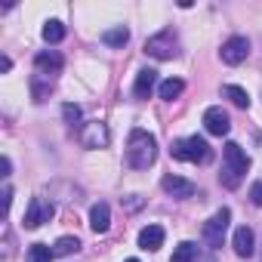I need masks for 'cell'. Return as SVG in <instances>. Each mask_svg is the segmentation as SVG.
I'll list each match as a JSON object with an SVG mask.
<instances>
[{
	"instance_id": "6da1fadb",
	"label": "cell",
	"mask_w": 262,
	"mask_h": 262,
	"mask_svg": "<svg viewBox=\"0 0 262 262\" xmlns=\"http://www.w3.org/2000/svg\"><path fill=\"white\" fill-rule=\"evenodd\" d=\"M158 161V139L148 129H129L126 136V164L133 170H148Z\"/></svg>"
},
{
	"instance_id": "7a4b0ae2",
	"label": "cell",
	"mask_w": 262,
	"mask_h": 262,
	"mask_svg": "<svg viewBox=\"0 0 262 262\" xmlns=\"http://www.w3.org/2000/svg\"><path fill=\"white\" fill-rule=\"evenodd\" d=\"M170 155L176 161H185V164H207L210 161V145L204 136H185V139H176L170 145Z\"/></svg>"
},
{
	"instance_id": "3957f363",
	"label": "cell",
	"mask_w": 262,
	"mask_h": 262,
	"mask_svg": "<svg viewBox=\"0 0 262 262\" xmlns=\"http://www.w3.org/2000/svg\"><path fill=\"white\" fill-rule=\"evenodd\" d=\"M228 222H231V210H228V207L216 210V213H213V216L204 222V228H201L204 241H207L210 247H222V241H225V231H228Z\"/></svg>"
},
{
	"instance_id": "277c9868",
	"label": "cell",
	"mask_w": 262,
	"mask_h": 262,
	"mask_svg": "<svg viewBox=\"0 0 262 262\" xmlns=\"http://www.w3.org/2000/svg\"><path fill=\"white\" fill-rule=\"evenodd\" d=\"M77 139H80V145H83V148H105V145L111 142L108 123H102V120H86V123H80Z\"/></svg>"
},
{
	"instance_id": "5b68a950",
	"label": "cell",
	"mask_w": 262,
	"mask_h": 262,
	"mask_svg": "<svg viewBox=\"0 0 262 262\" xmlns=\"http://www.w3.org/2000/svg\"><path fill=\"white\" fill-rule=\"evenodd\" d=\"M176 47H179V40H176V34H173L170 28L145 40V53H148V56H155V59H161V62H167V59H173V56L179 53Z\"/></svg>"
},
{
	"instance_id": "8992f818",
	"label": "cell",
	"mask_w": 262,
	"mask_h": 262,
	"mask_svg": "<svg viewBox=\"0 0 262 262\" xmlns=\"http://www.w3.org/2000/svg\"><path fill=\"white\" fill-rule=\"evenodd\" d=\"M222 158H225V170H228L231 176L244 179V173L250 170V158H247V151H244L237 142H225V151H222Z\"/></svg>"
},
{
	"instance_id": "52a82bcc",
	"label": "cell",
	"mask_w": 262,
	"mask_h": 262,
	"mask_svg": "<svg viewBox=\"0 0 262 262\" xmlns=\"http://www.w3.org/2000/svg\"><path fill=\"white\" fill-rule=\"evenodd\" d=\"M219 56H222V62H225V65H241V62L250 56V40H247V37H241V34H234V37H228V40L222 43Z\"/></svg>"
},
{
	"instance_id": "ba28073f",
	"label": "cell",
	"mask_w": 262,
	"mask_h": 262,
	"mask_svg": "<svg viewBox=\"0 0 262 262\" xmlns=\"http://www.w3.org/2000/svg\"><path fill=\"white\" fill-rule=\"evenodd\" d=\"M53 213H56V207H53L50 201L31 198V204H28V210H25V228H40L43 222L53 219Z\"/></svg>"
},
{
	"instance_id": "9c48e42d",
	"label": "cell",
	"mask_w": 262,
	"mask_h": 262,
	"mask_svg": "<svg viewBox=\"0 0 262 262\" xmlns=\"http://www.w3.org/2000/svg\"><path fill=\"white\" fill-rule=\"evenodd\" d=\"M204 129H207L210 136H228V129H231V120H228L225 108H219V105L207 108V111H204Z\"/></svg>"
},
{
	"instance_id": "30bf717a",
	"label": "cell",
	"mask_w": 262,
	"mask_h": 262,
	"mask_svg": "<svg viewBox=\"0 0 262 262\" xmlns=\"http://www.w3.org/2000/svg\"><path fill=\"white\" fill-rule=\"evenodd\" d=\"M161 188H164L167 194L179 198V201H185V198H194V194H198V185H194L191 179H182V176H164V179H161Z\"/></svg>"
},
{
	"instance_id": "8fae6325",
	"label": "cell",
	"mask_w": 262,
	"mask_h": 262,
	"mask_svg": "<svg viewBox=\"0 0 262 262\" xmlns=\"http://www.w3.org/2000/svg\"><path fill=\"white\" fill-rule=\"evenodd\" d=\"M34 68H37V74H43V77L53 80V77L62 71V56H59L56 50H43V53L34 56Z\"/></svg>"
},
{
	"instance_id": "7c38bea8",
	"label": "cell",
	"mask_w": 262,
	"mask_h": 262,
	"mask_svg": "<svg viewBox=\"0 0 262 262\" xmlns=\"http://www.w3.org/2000/svg\"><path fill=\"white\" fill-rule=\"evenodd\" d=\"M155 86H158V71H151V68H142V71L136 74L133 96H136V99H148V96L155 93Z\"/></svg>"
},
{
	"instance_id": "4fadbf2b",
	"label": "cell",
	"mask_w": 262,
	"mask_h": 262,
	"mask_svg": "<svg viewBox=\"0 0 262 262\" xmlns=\"http://www.w3.org/2000/svg\"><path fill=\"white\" fill-rule=\"evenodd\" d=\"M253 228H247V225H241V228H234V237H231V247H234V253L241 256V259H250L253 256Z\"/></svg>"
},
{
	"instance_id": "5bb4252c",
	"label": "cell",
	"mask_w": 262,
	"mask_h": 262,
	"mask_svg": "<svg viewBox=\"0 0 262 262\" xmlns=\"http://www.w3.org/2000/svg\"><path fill=\"white\" fill-rule=\"evenodd\" d=\"M108 225H111V207L108 204H93V210H90V228L96 234H105Z\"/></svg>"
},
{
	"instance_id": "9a60e30c",
	"label": "cell",
	"mask_w": 262,
	"mask_h": 262,
	"mask_svg": "<svg viewBox=\"0 0 262 262\" xmlns=\"http://www.w3.org/2000/svg\"><path fill=\"white\" fill-rule=\"evenodd\" d=\"M164 237H167V234H164V228H161V225H145V228L139 231V247L155 253V250H161V247H164Z\"/></svg>"
},
{
	"instance_id": "2e32d148",
	"label": "cell",
	"mask_w": 262,
	"mask_h": 262,
	"mask_svg": "<svg viewBox=\"0 0 262 262\" xmlns=\"http://www.w3.org/2000/svg\"><path fill=\"white\" fill-rule=\"evenodd\" d=\"M182 90H185V83H182L179 77H170V80H164V83L158 86V96H161L164 102H173V99L182 96Z\"/></svg>"
},
{
	"instance_id": "e0dca14e",
	"label": "cell",
	"mask_w": 262,
	"mask_h": 262,
	"mask_svg": "<svg viewBox=\"0 0 262 262\" xmlns=\"http://www.w3.org/2000/svg\"><path fill=\"white\" fill-rule=\"evenodd\" d=\"M102 40H105L108 47H126V40H129V28L114 25V28H108V31L102 34Z\"/></svg>"
},
{
	"instance_id": "ac0fdd59",
	"label": "cell",
	"mask_w": 262,
	"mask_h": 262,
	"mask_svg": "<svg viewBox=\"0 0 262 262\" xmlns=\"http://www.w3.org/2000/svg\"><path fill=\"white\" fill-rule=\"evenodd\" d=\"M170 262H198V244L182 241V244L173 250V259H170Z\"/></svg>"
},
{
	"instance_id": "d6986e66",
	"label": "cell",
	"mask_w": 262,
	"mask_h": 262,
	"mask_svg": "<svg viewBox=\"0 0 262 262\" xmlns=\"http://www.w3.org/2000/svg\"><path fill=\"white\" fill-rule=\"evenodd\" d=\"M50 90H53V80H50V77H43V74H34V77H31V93H34V102H43V99L50 96Z\"/></svg>"
},
{
	"instance_id": "ffe728a7",
	"label": "cell",
	"mask_w": 262,
	"mask_h": 262,
	"mask_svg": "<svg viewBox=\"0 0 262 262\" xmlns=\"http://www.w3.org/2000/svg\"><path fill=\"white\" fill-rule=\"evenodd\" d=\"M222 93H225L237 108H250V96H247V90H244V86H237V83H225V86H222Z\"/></svg>"
},
{
	"instance_id": "44dd1931",
	"label": "cell",
	"mask_w": 262,
	"mask_h": 262,
	"mask_svg": "<svg viewBox=\"0 0 262 262\" xmlns=\"http://www.w3.org/2000/svg\"><path fill=\"white\" fill-rule=\"evenodd\" d=\"M40 34H43V40H47V43H59V40H65V25H62V22H56V19H50V22L43 25V31H40Z\"/></svg>"
},
{
	"instance_id": "7402d4cb",
	"label": "cell",
	"mask_w": 262,
	"mask_h": 262,
	"mask_svg": "<svg viewBox=\"0 0 262 262\" xmlns=\"http://www.w3.org/2000/svg\"><path fill=\"white\" fill-rule=\"evenodd\" d=\"M77 250H80V241L71 237V234H65V237H59V241L53 244V253H56V256H71V253H77Z\"/></svg>"
},
{
	"instance_id": "603a6c76",
	"label": "cell",
	"mask_w": 262,
	"mask_h": 262,
	"mask_svg": "<svg viewBox=\"0 0 262 262\" xmlns=\"http://www.w3.org/2000/svg\"><path fill=\"white\" fill-rule=\"evenodd\" d=\"M56 253L47 247V244H31L28 247V253H25V262H50Z\"/></svg>"
},
{
	"instance_id": "cb8c5ba5",
	"label": "cell",
	"mask_w": 262,
	"mask_h": 262,
	"mask_svg": "<svg viewBox=\"0 0 262 262\" xmlns=\"http://www.w3.org/2000/svg\"><path fill=\"white\" fill-rule=\"evenodd\" d=\"M62 117H65V120H68V123L74 126V123H80V108L68 102V105H62Z\"/></svg>"
},
{
	"instance_id": "d4e9b609",
	"label": "cell",
	"mask_w": 262,
	"mask_h": 262,
	"mask_svg": "<svg viewBox=\"0 0 262 262\" xmlns=\"http://www.w3.org/2000/svg\"><path fill=\"white\" fill-rule=\"evenodd\" d=\"M250 201H253L256 207H262V182H253V188H250Z\"/></svg>"
},
{
	"instance_id": "484cf974",
	"label": "cell",
	"mask_w": 262,
	"mask_h": 262,
	"mask_svg": "<svg viewBox=\"0 0 262 262\" xmlns=\"http://www.w3.org/2000/svg\"><path fill=\"white\" fill-rule=\"evenodd\" d=\"M10 68H13V59H10V56H4V59H0V71H4V74H7Z\"/></svg>"
},
{
	"instance_id": "4316f807",
	"label": "cell",
	"mask_w": 262,
	"mask_h": 262,
	"mask_svg": "<svg viewBox=\"0 0 262 262\" xmlns=\"http://www.w3.org/2000/svg\"><path fill=\"white\" fill-rule=\"evenodd\" d=\"M126 262H139V259H126Z\"/></svg>"
}]
</instances>
